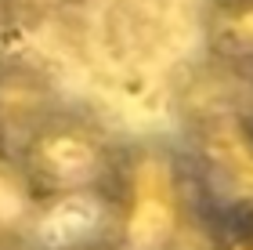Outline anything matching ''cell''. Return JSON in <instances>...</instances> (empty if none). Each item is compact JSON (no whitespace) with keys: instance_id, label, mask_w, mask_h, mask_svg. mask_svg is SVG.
<instances>
[{"instance_id":"7a4b0ae2","label":"cell","mask_w":253,"mask_h":250,"mask_svg":"<svg viewBox=\"0 0 253 250\" xmlns=\"http://www.w3.org/2000/svg\"><path fill=\"white\" fill-rule=\"evenodd\" d=\"M11 152L26 167L47 207L90 196L109 200L123 160V145L98 120L73 109L37 112L22 127Z\"/></svg>"},{"instance_id":"30bf717a","label":"cell","mask_w":253,"mask_h":250,"mask_svg":"<svg viewBox=\"0 0 253 250\" xmlns=\"http://www.w3.org/2000/svg\"><path fill=\"white\" fill-rule=\"evenodd\" d=\"M18 250H29V247H18Z\"/></svg>"},{"instance_id":"ba28073f","label":"cell","mask_w":253,"mask_h":250,"mask_svg":"<svg viewBox=\"0 0 253 250\" xmlns=\"http://www.w3.org/2000/svg\"><path fill=\"white\" fill-rule=\"evenodd\" d=\"M47 250H116L109 240H84V243H62V247H47Z\"/></svg>"},{"instance_id":"3957f363","label":"cell","mask_w":253,"mask_h":250,"mask_svg":"<svg viewBox=\"0 0 253 250\" xmlns=\"http://www.w3.org/2000/svg\"><path fill=\"white\" fill-rule=\"evenodd\" d=\"M188 163L239 218L253 225V116H203L192 131Z\"/></svg>"},{"instance_id":"6da1fadb","label":"cell","mask_w":253,"mask_h":250,"mask_svg":"<svg viewBox=\"0 0 253 250\" xmlns=\"http://www.w3.org/2000/svg\"><path fill=\"white\" fill-rule=\"evenodd\" d=\"M109 236L116 250H185L195 221L192 163L167 142L123 145L109 192Z\"/></svg>"},{"instance_id":"277c9868","label":"cell","mask_w":253,"mask_h":250,"mask_svg":"<svg viewBox=\"0 0 253 250\" xmlns=\"http://www.w3.org/2000/svg\"><path fill=\"white\" fill-rule=\"evenodd\" d=\"M203 44L221 69L253 76V0H210L203 11Z\"/></svg>"},{"instance_id":"5b68a950","label":"cell","mask_w":253,"mask_h":250,"mask_svg":"<svg viewBox=\"0 0 253 250\" xmlns=\"http://www.w3.org/2000/svg\"><path fill=\"white\" fill-rule=\"evenodd\" d=\"M47 210L43 196L29 181L18 156L0 145V250L29 247L33 232Z\"/></svg>"},{"instance_id":"52a82bcc","label":"cell","mask_w":253,"mask_h":250,"mask_svg":"<svg viewBox=\"0 0 253 250\" xmlns=\"http://www.w3.org/2000/svg\"><path fill=\"white\" fill-rule=\"evenodd\" d=\"M210 250H253V225H228Z\"/></svg>"},{"instance_id":"9c48e42d","label":"cell","mask_w":253,"mask_h":250,"mask_svg":"<svg viewBox=\"0 0 253 250\" xmlns=\"http://www.w3.org/2000/svg\"><path fill=\"white\" fill-rule=\"evenodd\" d=\"M4 29H7V22H4V15H0V62H4Z\"/></svg>"},{"instance_id":"8992f818","label":"cell","mask_w":253,"mask_h":250,"mask_svg":"<svg viewBox=\"0 0 253 250\" xmlns=\"http://www.w3.org/2000/svg\"><path fill=\"white\" fill-rule=\"evenodd\" d=\"M76 0H0V15L7 26H40L65 15Z\"/></svg>"}]
</instances>
